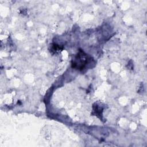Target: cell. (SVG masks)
I'll list each match as a JSON object with an SVG mask.
<instances>
[{
    "instance_id": "cell-1",
    "label": "cell",
    "mask_w": 147,
    "mask_h": 147,
    "mask_svg": "<svg viewBox=\"0 0 147 147\" xmlns=\"http://www.w3.org/2000/svg\"><path fill=\"white\" fill-rule=\"evenodd\" d=\"M88 61V58L86 55L84 53L83 51H80L78 54L74 61L72 62V67L76 68L78 69H82Z\"/></svg>"
}]
</instances>
